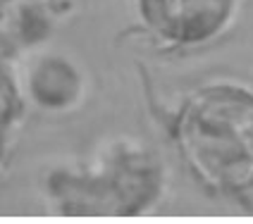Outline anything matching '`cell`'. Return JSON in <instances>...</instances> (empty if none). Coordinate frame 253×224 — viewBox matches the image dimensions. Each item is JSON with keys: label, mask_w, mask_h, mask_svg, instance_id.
<instances>
[{"label": "cell", "mask_w": 253, "mask_h": 224, "mask_svg": "<svg viewBox=\"0 0 253 224\" xmlns=\"http://www.w3.org/2000/svg\"><path fill=\"white\" fill-rule=\"evenodd\" d=\"M234 0H141L148 27L172 43H203L229 19Z\"/></svg>", "instance_id": "2"}, {"label": "cell", "mask_w": 253, "mask_h": 224, "mask_svg": "<svg viewBox=\"0 0 253 224\" xmlns=\"http://www.w3.org/2000/svg\"><path fill=\"white\" fill-rule=\"evenodd\" d=\"M177 139L189 165L215 188L239 191L253 184V96L215 86L186 103Z\"/></svg>", "instance_id": "1"}]
</instances>
